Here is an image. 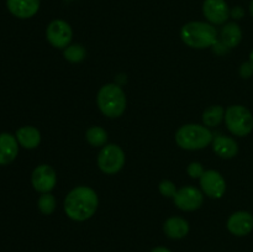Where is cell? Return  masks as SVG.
Here are the masks:
<instances>
[{
	"mask_svg": "<svg viewBox=\"0 0 253 252\" xmlns=\"http://www.w3.org/2000/svg\"><path fill=\"white\" fill-rule=\"evenodd\" d=\"M99 198L95 190L85 185L72 189L64 199V212L73 221H85L98 210Z\"/></svg>",
	"mask_w": 253,
	"mask_h": 252,
	"instance_id": "1",
	"label": "cell"
},
{
	"mask_svg": "<svg viewBox=\"0 0 253 252\" xmlns=\"http://www.w3.org/2000/svg\"><path fill=\"white\" fill-rule=\"evenodd\" d=\"M180 37L187 46L192 48L204 49L216 43L217 31L209 22L192 21L182 27Z\"/></svg>",
	"mask_w": 253,
	"mask_h": 252,
	"instance_id": "2",
	"label": "cell"
},
{
	"mask_svg": "<svg viewBox=\"0 0 253 252\" xmlns=\"http://www.w3.org/2000/svg\"><path fill=\"white\" fill-rule=\"evenodd\" d=\"M96 104L106 118L116 119L125 113L127 100L125 91L119 84L109 83L99 89Z\"/></svg>",
	"mask_w": 253,
	"mask_h": 252,
	"instance_id": "3",
	"label": "cell"
},
{
	"mask_svg": "<svg viewBox=\"0 0 253 252\" xmlns=\"http://www.w3.org/2000/svg\"><path fill=\"white\" fill-rule=\"evenodd\" d=\"M214 140L212 132L204 125L187 124L180 126L175 132V142L183 150H203Z\"/></svg>",
	"mask_w": 253,
	"mask_h": 252,
	"instance_id": "4",
	"label": "cell"
},
{
	"mask_svg": "<svg viewBox=\"0 0 253 252\" xmlns=\"http://www.w3.org/2000/svg\"><path fill=\"white\" fill-rule=\"evenodd\" d=\"M227 130L235 136L244 137L253 130V115L244 105H231L225 110Z\"/></svg>",
	"mask_w": 253,
	"mask_h": 252,
	"instance_id": "5",
	"label": "cell"
},
{
	"mask_svg": "<svg viewBox=\"0 0 253 252\" xmlns=\"http://www.w3.org/2000/svg\"><path fill=\"white\" fill-rule=\"evenodd\" d=\"M98 166L105 174H115L125 166V152L115 143L105 145L98 155Z\"/></svg>",
	"mask_w": 253,
	"mask_h": 252,
	"instance_id": "6",
	"label": "cell"
},
{
	"mask_svg": "<svg viewBox=\"0 0 253 252\" xmlns=\"http://www.w3.org/2000/svg\"><path fill=\"white\" fill-rule=\"evenodd\" d=\"M73 31L71 25L64 20H53L46 29V39L54 48L64 49L71 44Z\"/></svg>",
	"mask_w": 253,
	"mask_h": 252,
	"instance_id": "7",
	"label": "cell"
},
{
	"mask_svg": "<svg viewBox=\"0 0 253 252\" xmlns=\"http://www.w3.org/2000/svg\"><path fill=\"white\" fill-rule=\"evenodd\" d=\"M173 202L178 209L183 211H194L199 209L204 203V195L199 189L194 187H183L177 190L175 195L173 197Z\"/></svg>",
	"mask_w": 253,
	"mask_h": 252,
	"instance_id": "8",
	"label": "cell"
},
{
	"mask_svg": "<svg viewBox=\"0 0 253 252\" xmlns=\"http://www.w3.org/2000/svg\"><path fill=\"white\" fill-rule=\"evenodd\" d=\"M199 179L204 194L211 199H220L226 192V182L217 170H205Z\"/></svg>",
	"mask_w": 253,
	"mask_h": 252,
	"instance_id": "9",
	"label": "cell"
},
{
	"mask_svg": "<svg viewBox=\"0 0 253 252\" xmlns=\"http://www.w3.org/2000/svg\"><path fill=\"white\" fill-rule=\"evenodd\" d=\"M31 183L35 190L43 193H51L57 184L56 170L48 165H40L34 169L31 174Z\"/></svg>",
	"mask_w": 253,
	"mask_h": 252,
	"instance_id": "10",
	"label": "cell"
},
{
	"mask_svg": "<svg viewBox=\"0 0 253 252\" xmlns=\"http://www.w3.org/2000/svg\"><path fill=\"white\" fill-rule=\"evenodd\" d=\"M203 14L211 25H222L230 16V9L225 0H205Z\"/></svg>",
	"mask_w": 253,
	"mask_h": 252,
	"instance_id": "11",
	"label": "cell"
},
{
	"mask_svg": "<svg viewBox=\"0 0 253 252\" xmlns=\"http://www.w3.org/2000/svg\"><path fill=\"white\" fill-rule=\"evenodd\" d=\"M226 226L227 230L235 236H246L253 230V215L245 210L234 212L227 219Z\"/></svg>",
	"mask_w": 253,
	"mask_h": 252,
	"instance_id": "12",
	"label": "cell"
},
{
	"mask_svg": "<svg viewBox=\"0 0 253 252\" xmlns=\"http://www.w3.org/2000/svg\"><path fill=\"white\" fill-rule=\"evenodd\" d=\"M19 153V142L16 136L9 132L0 133V166H6L14 162Z\"/></svg>",
	"mask_w": 253,
	"mask_h": 252,
	"instance_id": "13",
	"label": "cell"
},
{
	"mask_svg": "<svg viewBox=\"0 0 253 252\" xmlns=\"http://www.w3.org/2000/svg\"><path fill=\"white\" fill-rule=\"evenodd\" d=\"M6 6L14 16L30 19L39 11L40 0H6Z\"/></svg>",
	"mask_w": 253,
	"mask_h": 252,
	"instance_id": "14",
	"label": "cell"
},
{
	"mask_svg": "<svg viewBox=\"0 0 253 252\" xmlns=\"http://www.w3.org/2000/svg\"><path fill=\"white\" fill-rule=\"evenodd\" d=\"M212 150L219 157L230 160L239 152V145L236 141L229 136H217L212 140Z\"/></svg>",
	"mask_w": 253,
	"mask_h": 252,
	"instance_id": "15",
	"label": "cell"
},
{
	"mask_svg": "<svg viewBox=\"0 0 253 252\" xmlns=\"http://www.w3.org/2000/svg\"><path fill=\"white\" fill-rule=\"evenodd\" d=\"M163 231L166 236L173 240H180L185 237L189 232V224L185 219L180 216H172L167 219L163 224Z\"/></svg>",
	"mask_w": 253,
	"mask_h": 252,
	"instance_id": "16",
	"label": "cell"
},
{
	"mask_svg": "<svg viewBox=\"0 0 253 252\" xmlns=\"http://www.w3.org/2000/svg\"><path fill=\"white\" fill-rule=\"evenodd\" d=\"M20 146L26 150H34L41 142V132L34 126H22L15 133Z\"/></svg>",
	"mask_w": 253,
	"mask_h": 252,
	"instance_id": "17",
	"label": "cell"
},
{
	"mask_svg": "<svg viewBox=\"0 0 253 252\" xmlns=\"http://www.w3.org/2000/svg\"><path fill=\"white\" fill-rule=\"evenodd\" d=\"M242 40L241 27L236 22H229L225 25L220 32V42L224 44L226 48H234L239 46Z\"/></svg>",
	"mask_w": 253,
	"mask_h": 252,
	"instance_id": "18",
	"label": "cell"
},
{
	"mask_svg": "<svg viewBox=\"0 0 253 252\" xmlns=\"http://www.w3.org/2000/svg\"><path fill=\"white\" fill-rule=\"evenodd\" d=\"M225 119V109L221 105H212L203 113V124L208 128L216 127Z\"/></svg>",
	"mask_w": 253,
	"mask_h": 252,
	"instance_id": "19",
	"label": "cell"
},
{
	"mask_svg": "<svg viewBox=\"0 0 253 252\" xmlns=\"http://www.w3.org/2000/svg\"><path fill=\"white\" fill-rule=\"evenodd\" d=\"M85 140L93 147H104L108 142V132L100 126H91L86 130Z\"/></svg>",
	"mask_w": 253,
	"mask_h": 252,
	"instance_id": "20",
	"label": "cell"
},
{
	"mask_svg": "<svg viewBox=\"0 0 253 252\" xmlns=\"http://www.w3.org/2000/svg\"><path fill=\"white\" fill-rule=\"evenodd\" d=\"M86 56V49L82 44H69L63 49V57L71 63H79L84 61Z\"/></svg>",
	"mask_w": 253,
	"mask_h": 252,
	"instance_id": "21",
	"label": "cell"
},
{
	"mask_svg": "<svg viewBox=\"0 0 253 252\" xmlns=\"http://www.w3.org/2000/svg\"><path fill=\"white\" fill-rule=\"evenodd\" d=\"M56 198L51 193H43L40 195L39 200H37V207H39L40 211L44 215H51L56 210Z\"/></svg>",
	"mask_w": 253,
	"mask_h": 252,
	"instance_id": "22",
	"label": "cell"
},
{
	"mask_svg": "<svg viewBox=\"0 0 253 252\" xmlns=\"http://www.w3.org/2000/svg\"><path fill=\"white\" fill-rule=\"evenodd\" d=\"M158 189H160L161 194L166 198H173L178 190L174 183H173L172 180H168V179L162 180V182L160 183V187H158Z\"/></svg>",
	"mask_w": 253,
	"mask_h": 252,
	"instance_id": "23",
	"label": "cell"
},
{
	"mask_svg": "<svg viewBox=\"0 0 253 252\" xmlns=\"http://www.w3.org/2000/svg\"><path fill=\"white\" fill-rule=\"evenodd\" d=\"M188 174L190 175V178L193 179H197V178H200L203 175V173L205 172L204 167H203L202 163L199 162H192L187 168Z\"/></svg>",
	"mask_w": 253,
	"mask_h": 252,
	"instance_id": "24",
	"label": "cell"
},
{
	"mask_svg": "<svg viewBox=\"0 0 253 252\" xmlns=\"http://www.w3.org/2000/svg\"><path fill=\"white\" fill-rule=\"evenodd\" d=\"M239 73H240V76H241L242 78H245V79L252 77L253 76V63H252V62L251 61L244 62V63L240 66Z\"/></svg>",
	"mask_w": 253,
	"mask_h": 252,
	"instance_id": "25",
	"label": "cell"
},
{
	"mask_svg": "<svg viewBox=\"0 0 253 252\" xmlns=\"http://www.w3.org/2000/svg\"><path fill=\"white\" fill-rule=\"evenodd\" d=\"M244 15H245V10L242 9L241 6L234 7V9L230 11V16H232L234 19H236V20L242 19V17H244Z\"/></svg>",
	"mask_w": 253,
	"mask_h": 252,
	"instance_id": "26",
	"label": "cell"
},
{
	"mask_svg": "<svg viewBox=\"0 0 253 252\" xmlns=\"http://www.w3.org/2000/svg\"><path fill=\"white\" fill-rule=\"evenodd\" d=\"M151 252H172V251H170V250H168L167 247L158 246V247H155V249H153Z\"/></svg>",
	"mask_w": 253,
	"mask_h": 252,
	"instance_id": "27",
	"label": "cell"
},
{
	"mask_svg": "<svg viewBox=\"0 0 253 252\" xmlns=\"http://www.w3.org/2000/svg\"><path fill=\"white\" fill-rule=\"evenodd\" d=\"M250 14L253 16V0H251V2H250Z\"/></svg>",
	"mask_w": 253,
	"mask_h": 252,
	"instance_id": "28",
	"label": "cell"
},
{
	"mask_svg": "<svg viewBox=\"0 0 253 252\" xmlns=\"http://www.w3.org/2000/svg\"><path fill=\"white\" fill-rule=\"evenodd\" d=\"M250 61H251V62H252V63H253V49H252L251 54H250Z\"/></svg>",
	"mask_w": 253,
	"mask_h": 252,
	"instance_id": "29",
	"label": "cell"
}]
</instances>
